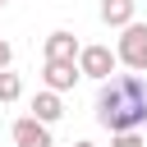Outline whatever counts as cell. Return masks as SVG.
I'll list each match as a JSON object with an SVG mask.
<instances>
[{
    "mask_svg": "<svg viewBox=\"0 0 147 147\" xmlns=\"http://www.w3.org/2000/svg\"><path fill=\"white\" fill-rule=\"evenodd\" d=\"M96 124L110 133H133L147 124V78L142 74H110L96 92Z\"/></svg>",
    "mask_w": 147,
    "mask_h": 147,
    "instance_id": "6da1fadb",
    "label": "cell"
},
{
    "mask_svg": "<svg viewBox=\"0 0 147 147\" xmlns=\"http://www.w3.org/2000/svg\"><path fill=\"white\" fill-rule=\"evenodd\" d=\"M115 60L124 69H147V23H129L119 28V41H115Z\"/></svg>",
    "mask_w": 147,
    "mask_h": 147,
    "instance_id": "7a4b0ae2",
    "label": "cell"
},
{
    "mask_svg": "<svg viewBox=\"0 0 147 147\" xmlns=\"http://www.w3.org/2000/svg\"><path fill=\"white\" fill-rule=\"evenodd\" d=\"M115 64H119V60H115L110 46H83V51H78V74H83V78L106 83V78L115 74Z\"/></svg>",
    "mask_w": 147,
    "mask_h": 147,
    "instance_id": "3957f363",
    "label": "cell"
},
{
    "mask_svg": "<svg viewBox=\"0 0 147 147\" xmlns=\"http://www.w3.org/2000/svg\"><path fill=\"white\" fill-rule=\"evenodd\" d=\"M41 78H46V92H55V96H60V92L78 87V78H83V74H78V64H64V60H46V64H41Z\"/></svg>",
    "mask_w": 147,
    "mask_h": 147,
    "instance_id": "277c9868",
    "label": "cell"
},
{
    "mask_svg": "<svg viewBox=\"0 0 147 147\" xmlns=\"http://www.w3.org/2000/svg\"><path fill=\"white\" fill-rule=\"evenodd\" d=\"M14 142H18V147H55V142H51V129L37 124L32 115L14 119Z\"/></svg>",
    "mask_w": 147,
    "mask_h": 147,
    "instance_id": "5b68a950",
    "label": "cell"
},
{
    "mask_svg": "<svg viewBox=\"0 0 147 147\" xmlns=\"http://www.w3.org/2000/svg\"><path fill=\"white\" fill-rule=\"evenodd\" d=\"M78 51H83V46H78V37H74V32H64V28L46 37V60H64V64H78Z\"/></svg>",
    "mask_w": 147,
    "mask_h": 147,
    "instance_id": "8992f818",
    "label": "cell"
},
{
    "mask_svg": "<svg viewBox=\"0 0 147 147\" xmlns=\"http://www.w3.org/2000/svg\"><path fill=\"white\" fill-rule=\"evenodd\" d=\"M60 115H64V101H60L55 92H37V96H32V119H37V124H46V129H51Z\"/></svg>",
    "mask_w": 147,
    "mask_h": 147,
    "instance_id": "52a82bcc",
    "label": "cell"
},
{
    "mask_svg": "<svg viewBox=\"0 0 147 147\" xmlns=\"http://www.w3.org/2000/svg\"><path fill=\"white\" fill-rule=\"evenodd\" d=\"M133 9H138V0H101V23L106 28H129Z\"/></svg>",
    "mask_w": 147,
    "mask_h": 147,
    "instance_id": "ba28073f",
    "label": "cell"
},
{
    "mask_svg": "<svg viewBox=\"0 0 147 147\" xmlns=\"http://www.w3.org/2000/svg\"><path fill=\"white\" fill-rule=\"evenodd\" d=\"M18 96H23V78L9 74V69H0V106H9V101H18Z\"/></svg>",
    "mask_w": 147,
    "mask_h": 147,
    "instance_id": "9c48e42d",
    "label": "cell"
},
{
    "mask_svg": "<svg viewBox=\"0 0 147 147\" xmlns=\"http://www.w3.org/2000/svg\"><path fill=\"white\" fill-rule=\"evenodd\" d=\"M110 147H147V138L133 129V133H110Z\"/></svg>",
    "mask_w": 147,
    "mask_h": 147,
    "instance_id": "30bf717a",
    "label": "cell"
},
{
    "mask_svg": "<svg viewBox=\"0 0 147 147\" xmlns=\"http://www.w3.org/2000/svg\"><path fill=\"white\" fill-rule=\"evenodd\" d=\"M9 60H14V46H9V41H0V69H9Z\"/></svg>",
    "mask_w": 147,
    "mask_h": 147,
    "instance_id": "8fae6325",
    "label": "cell"
},
{
    "mask_svg": "<svg viewBox=\"0 0 147 147\" xmlns=\"http://www.w3.org/2000/svg\"><path fill=\"white\" fill-rule=\"evenodd\" d=\"M74 147H96V142H87V138H78V142H74Z\"/></svg>",
    "mask_w": 147,
    "mask_h": 147,
    "instance_id": "7c38bea8",
    "label": "cell"
},
{
    "mask_svg": "<svg viewBox=\"0 0 147 147\" xmlns=\"http://www.w3.org/2000/svg\"><path fill=\"white\" fill-rule=\"evenodd\" d=\"M0 5H5V0H0Z\"/></svg>",
    "mask_w": 147,
    "mask_h": 147,
    "instance_id": "4fadbf2b",
    "label": "cell"
}]
</instances>
